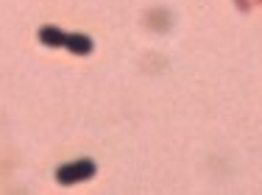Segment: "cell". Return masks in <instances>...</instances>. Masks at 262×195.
I'll list each match as a JSON object with an SVG mask.
<instances>
[{
	"mask_svg": "<svg viewBox=\"0 0 262 195\" xmlns=\"http://www.w3.org/2000/svg\"><path fill=\"white\" fill-rule=\"evenodd\" d=\"M95 173H98V165L84 156V159H76V162H67V165L56 167V181L61 187H73V184H81V181H90Z\"/></svg>",
	"mask_w": 262,
	"mask_h": 195,
	"instance_id": "obj_1",
	"label": "cell"
},
{
	"mask_svg": "<svg viewBox=\"0 0 262 195\" xmlns=\"http://www.w3.org/2000/svg\"><path fill=\"white\" fill-rule=\"evenodd\" d=\"M36 36H39V42L45 48H64L67 31H61L59 25H42V28L36 31Z\"/></svg>",
	"mask_w": 262,
	"mask_h": 195,
	"instance_id": "obj_2",
	"label": "cell"
},
{
	"mask_svg": "<svg viewBox=\"0 0 262 195\" xmlns=\"http://www.w3.org/2000/svg\"><path fill=\"white\" fill-rule=\"evenodd\" d=\"M64 48L70 50V53H76V56H90L92 50H95V42H92V36H86V34H67Z\"/></svg>",
	"mask_w": 262,
	"mask_h": 195,
	"instance_id": "obj_3",
	"label": "cell"
},
{
	"mask_svg": "<svg viewBox=\"0 0 262 195\" xmlns=\"http://www.w3.org/2000/svg\"><path fill=\"white\" fill-rule=\"evenodd\" d=\"M234 6L240 11H251V6H254V0H234Z\"/></svg>",
	"mask_w": 262,
	"mask_h": 195,
	"instance_id": "obj_4",
	"label": "cell"
},
{
	"mask_svg": "<svg viewBox=\"0 0 262 195\" xmlns=\"http://www.w3.org/2000/svg\"><path fill=\"white\" fill-rule=\"evenodd\" d=\"M257 3H259V6H262V0H254V6H257Z\"/></svg>",
	"mask_w": 262,
	"mask_h": 195,
	"instance_id": "obj_5",
	"label": "cell"
}]
</instances>
